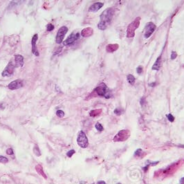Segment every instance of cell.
Here are the masks:
<instances>
[{
	"mask_svg": "<svg viewBox=\"0 0 184 184\" xmlns=\"http://www.w3.org/2000/svg\"><path fill=\"white\" fill-rule=\"evenodd\" d=\"M114 13V10L112 8H109L105 10L100 16V21L98 24V28L100 30H105L109 24L111 23L112 20L113 16Z\"/></svg>",
	"mask_w": 184,
	"mask_h": 184,
	"instance_id": "obj_1",
	"label": "cell"
},
{
	"mask_svg": "<svg viewBox=\"0 0 184 184\" xmlns=\"http://www.w3.org/2000/svg\"><path fill=\"white\" fill-rule=\"evenodd\" d=\"M181 161H179L178 162H176L170 165L169 167H167V168L164 169V170H160L157 172H155V177H158V178H165L168 176L169 175L174 174V172L179 169V167L181 166Z\"/></svg>",
	"mask_w": 184,
	"mask_h": 184,
	"instance_id": "obj_2",
	"label": "cell"
},
{
	"mask_svg": "<svg viewBox=\"0 0 184 184\" xmlns=\"http://www.w3.org/2000/svg\"><path fill=\"white\" fill-rule=\"evenodd\" d=\"M96 92V93L99 96H102L106 98H110V94H109V90L108 89L107 85L105 83H101L94 90Z\"/></svg>",
	"mask_w": 184,
	"mask_h": 184,
	"instance_id": "obj_3",
	"label": "cell"
},
{
	"mask_svg": "<svg viewBox=\"0 0 184 184\" xmlns=\"http://www.w3.org/2000/svg\"><path fill=\"white\" fill-rule=\"evenodd\" d=\"M140 17H137L135 20L132 21L127 27V38H133L135 35V30L138 27L140 24Z\"/></svg>",
	"mask_w": 184,
	"mask_h": 184,
	"instance_id": "obj_4",
	"label": "cell"
},
{
	"mask_svg": "<svg viewBox=\"0 0 184 184\" xmlns=\"http://www.w3.org/2000/svg\"><path fill=\"white\" fill-rule=\"evenodd\" d=\"M77 143L82 148H86L89 145V141L85 133L82 131H80L78 134Z\"/></svg>",
	"mask_w": 184,
	"mask_h": 184,
	"instance_id": "obj_5",
	"label": "cell"
},
{
	"mask_svg": "<svg viewBox=\"0 0 184 184\" xmlns=\"http://www.w3.org/2000/svg\"><path fill=\"white\" fill-rule=\"evenodd\" d=\"M130 136V132L127 130H123L120 131L117 134L114 138L113 141L115 142H121V141H125L128 139V138Z\"/></svg>",
	"mask_w": 184,
	"mask_h": 184,
	"instance_id": "obj_6",
	"label": "cell"
},
{
	"mask_svg": "<svg viewBox=\"0 0 184 184\" xmlns=\"http://www.w3.org/2000/svg\"><path fill=\"white\" fill-rule=\"evenodd\" d=\"M15 67H15V63H13V60H10L8 62V65L6 66V67L4 69V70L1 73V75L3 77H9L13 73Z\"/></svg>",
	"mask_w": 184,
	"mask_h": 184,
	"instance_id": "obj_7",
	"label": "cell"
},
{
	"mask_svg": "<svg viewBox=\"0 0 184 184\" xmlns=\"http://www.w3.org/2000/svg\"><path fill=\"white\" fill-rule=\"evenodd\" d=\"M67 32H68V28L65 26H63L61 28L59 29V30L57 33L56 38H55V41L57 44H61L64 38L65 35L67 33Z\"/></svg>",
	"mask_w": 184,
	"mask_h": 184,
	"instance_id": "obj_8",
	"label": "cell"
},
{
	"mask_svg": "<svg viewBox=\"0 0 184 184\" xmlns=\"http://www.w3.org/2000/svg\"><path fill=\"white\" fill-rule=\"evenodd\" d=\"M156 26L153 22H148L145 27V33H144V37L145 38H148L151 36V35L153 33Z\"/></svg>",
	"mask_w": 184,
	"mask_h": 184,
	"instance_id": "obj_9",
	"label": "cell"
},
{
	"mask_svg": "<svg viewBox=\"0 0 184 184\" xmlns=\"http://www.w3.org/2000/svg\"><path fill=\"white\" fill-rule=\"evenodd\" d=\"M80 38V33L78 32L75 33L73 32L66 39V40L63 42V44L64 46H69L73 44L75 41H77Z\"/></svg>",
	"mask_w": 184,
	"mask_h": 184,
	"instance_id": "obj_10",
	"label": "cell"
},
{
	"mask_svg": "<svg viewBox=\"0 0 184 184\" xmlns=\"http://www.w3.org/2000/svg\"><path fill=\"white\" fill-rule=\"evenodd\" d=\"M23 85H24V81L21 79H17L16 80H14L10 82L8 87V89L10 90H15V89H17L22 87Z\"/></svg>",
	"mask_w": 184,
	"mask_h": 184,
	"instance_id": "obj_11",
	"label": "cell"
},
{
	"mask_svg": "<svg viewBox=\"0 0 184 184\" xmlns=\"http://www.w3.org/2000/svg\"><path fill=\"white\" fill-rule=\"evenodd\" d=\"M38 40V35L36 33L33 36L32 40H31V44H32V53L34 54L35 56H39V52L38 51V48L36 46V43Z\"/></svg>",
	"mask_w": 184,
	"mask_h": 184,
	"instance_id": "obj_12",
	"label": "cell"
},
{
	"mask_svg": "<svg viewBox=\"0 0 184 184\" xmlns=\"http://www.w3.org/2000/svg\"><path fill=\"white\" fill-rule=\"evenodd\" d=\"M15 64L16 67H21L24 65V57L21 55H15Z\"/></svg>",
	"mask_w": 184,
	"mask_h": 184,
	"instance_id": "obj_13",
	"label": "cell"
},
{
	"mask_svg": "<svg viewBox=\"0 0 184 184\" xmlns=\"http://www.w3.org/2000/svg\"><path fill=\"white\" fill-rule=\"evenodd\" d=\"M104 4L102 3V2H96V3H94L93 4H92V6L89 7V12H97L98 10H100L102 6H103Z\"/></svg>",
	"mask_w": 184,
	"mask_h": 184,
	"instance_id": "obj_14",
	"label": "cell"
},
{
	"mask_svg": "<svg viewBox=\"0 0 184 184\" xmlns=\"http://www.w3.org/2000/svg\"><path fill=\"white\" fill-rule=\"evenodd\" d=\"M93 33V30L91 27H87L82 30L81 32V35L84 38H87V37L91 36Z\"/></svg>",
	"mask_w": 184,
	"mask_h": 184,
	"instance_id": "obj_15",
	"label": "cell"
},
{
	"mask_svg": "<svg viewBox=\"0 0 184 184\" xmlns=\"http://www.w3.org/2000/svg\"><path fill=\"white\" fill-rule=\"evenodd\" d=\"M118 49V45L116 44H108L106 47V51L109 53H112L114 52L115 51H116Z\"/></svg>",
	"mask_w": 184,
	"mask_h": 184,
	"instance_id": "obj_16",
	"label": "cell"
},
{
	"mask_svg": "<svg viewBox=\"0 0 184 184\" xmlns=\"http://www.w3.org/2000/svg\"><path fill=\"white\" fill-rule=\"evenodd\" d=\"M35 170H36L37 172L39 174H40L41 176H42L45 179H47V176H46V174L44 173V172L43 170V167H42V166L41 165H37L35 166Z\"/></svg>",
	"mask_w": 184,
	"mask_h": 184,
	"instance_id": "obj_17",
	"label": "cell"
},
{
	"mask_svg": "<svg viewBox=\"0 0 184 184\" xmlns=\"http://www.w3.org/2000/svg\"><path fill=\"white\" fill-rule=\"evenodd\" d=\"M161 57L159 56L157 58V60H156V62L154 63V64L153 65L152 69L153 70H159L161 68Z\"/></svg>",
	"mask_w": 184,
	"mask_h": 184,
	"instance_id": "obj_18",
	"label": "cell"
},
{
	"mask_svg": "<svg viewBox=\"0 0 184 184\" xmlns=\"http://www.w3.org/2000/svg\"><path fill=\"white\" fill-rule=\"evenodd\" d=\"M102 112V110L100 109H95V110H92L89 113V115H90V116H92V117H96V116H98V115H100V113Z\"/></svg>",
	"mask_w": 184,
	"mask_h": 184,
	"instance_id": "obj_19",
	"label": "cell"
},
{
	"mask_svg": "<svg viewBox=\"0 0 184 184\" xmlns=\"http://www.w3.org/2000/svg\"><path fill=\"white\" fill-rule=\"evenodd\" d=\"M144 155H145V153L143 152V151L141 149H138L134 152V156L136 157H141V158H143V156H144Z\"/></svg>",
	"mask_w": 184,
	"mask_h": 184,
	"instance_id": "obj_20",
	"label": "cell"
},
{
	"mask_svg": "<svg viewBox=\"0 0 184 184\" xmlns=\"http://www.w3.org/2000/svg\"><path fill=\"white\" fill-rule=\"evenodd\" d=\"M33 153L35 154L37 156H41V152H40V150L39 148V147L37 145H35L34 147H33Z\"/></svg>",
	"mask_w": 184,
	"mask_h": 184,
	"instance_id": "obj_21",
	"label": "cell"
},
{
	"mask_svg": "<svg viewBox=\"0 0 184 184\" xmlns=\"http://www.w3.org/2000/svg\"><path fill=\"white\" fill-rule=\"evenodd\" d=\"M127 82L131 84H133L135 82V78L134 77V75H131V74H129L127 76Z\"/></svg>",
	"mask_w": 184,
	"mask_h": 184,
	"instance_id": "obj_22",
	"label": "cell"
},
{
	"mask_svg": "<svg viewBox=\"0 0 184 184\" xmlns=\"http://www.w3.org/2000/svg\"><path fill=\"white\" fill-rule=\"evenodd\" d=\"M159 163V161H150V160H147L146 161V164L149 166H154V165H156L157 164Z\"/></svg>",
	"mask_w": 184,
	"mask_h": 184,
	"instance_id": "obj_23",
	"label": "cell"
},
{
	"mask_svg": "<svg viewBox=\"0 0 184 184\" xmlns=\"http://www.w3.org/2000/svg\"><path fill=\"white\" fill-rule=\"evenodd\" d=\"M95 127H96V129L98 131H99V132H102V131H103V130H104V128H103L102 125L99 123H97L96 124Z\"/></svg>",
	"mask_w": 184,
	"mask_h": 184,
	"instance_id": "obj_24",
	"label": "cell"
},
{
	"mask_svg": "<svg viewBox=\"0 0 184 184\" xmlns=\"http://www.w3.org/2000/svg\"><path fill=\"white\" fill-rule=\"evenodd\" d=\"M8 159L4 156H0V163H8Z\"/></svg>",
	"mask_w": 184,
	"mask_h": 184,
	"instance_id": "obj_25",
	"label": "cell"
},
{
	"mask_svg": "<svg viewBox=\"0 0 184 184\" xmlns=\"http://www.w3.org/2000/svg\"><path fill=\"white\" fill-rule=\"evenodd\" d=\"M114 113H115L116 115L120 116V115H121V114L123 113V111L121 108H116V109L114 110Z\"/></svg>",
	"mask_w": 184,
	"mask_h": 184,
	"instance_id": "obj_26",
	"label": "cell"
},
{
	"mask_svg": "<svg viewBox=\"0 0 184 184\" xmlns=\"http://www.w3.org/2000/svg\"><path fill=\"white\" fill-rule=\"evenodd\" d=\"M56 115L59 118H63L64 116V112L62 110H58L56 112Z\"/></svg>",
	"mask_w": 184,
	"mask_h": 184,
	"instance_id": "obj_27",
	"label": "cell"
},
{
	"mask_svg": "<svg viewBox=\"0 0 184 184\" xmlns=\"http://www.w3.org/2000/svg\"><path fill=\"white\" fill-rule=\"evenodd\" d=\"M166 116H167V119L170 121V122H173L174 121V117L171 114V113H169V114H167L166 115Z\"/></svg>",
	"mask_w": 184,
	"mask_h": 184,
	"instance_id": "obj_28",
	"label": "cell"
},
{
	"mask_svg": "<svg viewBox=\"0 0 184 184\" xmlns=\"http://www.w3.org/2000/svg\"><path fill=\"white\" fill-rule=\"evenodd\" d=\"M54 26L52 24H49L48 25H47V26H46V30L48 31H53V29H54Z\"/></svg>",
	"mask_w": 184,
	"mask_h": 184,
	"instance_id": "obj_29",
	"label": "cell"
},
{
	"mask_svg": "<svg viewBox=\"0 0 184 184\" xmlns=\"http://www.w3.org/2000/svg\"><path fill=\"white\" fill-rule=\"evenodd\" d=\"M75 153V150H71L69 151V152L67 153V156L68 157L71 158V157H72V156H73V154H74Z\"/></svg>",
	"mask_w": 184,
	"mask_h": 184,
	"instance_id": "obj_30",
	"label": "cell"
},
{
	"mask_svg": "<svg viewBox=\"0 0 184 184\" xmlns=\"http://www.w3.org/2000/svg\"><path fill=\"white\" fill-rule=\"evenodd\" d=\"M136 72H137V73H138V74H141V73H143V67H142V66L138 67L137 69H136Z\"/></svg>",
	"mask_w": 184,
	"mask_h": 184,
	"instance_id": "obj_31",
	"label": "cell"
},
{
	"mask_svg": "<svg viewBox=\"0 0 184 184\" xmlns=\"http://www.w3.org/2000/svg\"><path fill=\"white\" fill-rule=\"evenodd\" d=\"M6 154H7L8 155H13V154H14L13 149H12V148H8V149H7V150H6Z\"/></svg>",
	"mask_w": 184,
	"mask_h": 184,
	"instance_id": "obj_32",
	"label": "cell"
},
{
	"mask_svg": "<svg viewBox=\"0 0 184 184\" xmlns=\"http://www.w3.org/2000/svg\"><path fill=\"white\" fill-rule=\"evenodd\" d=\"M176 56H177V53L175 51H172V53L171 54V59L174 60V59H175L176 58Z\"/></svg>",
	"mask_w": 184,
	"mask_h": 184,
	"instance_id": "obj_33",
	"label": "cell"
},
{
	"mask_svg": "<svg viewBox=\"0 0 184 184\" xmlns=\"http://www.w3.org/2000/svg\"><path fill=\"white\" fill-rule=\"evenodd\" d=\"M180 184H184V177L181 179V180H180Z\"/></svg>",
	"mask_w": 184,
	"mask_h": 184,
	"instance_id": "obj_34",
	"label": "cell"
},
{
	"mask_svg": "<svg viewBox=\"0 0 184 184\" xmlns=\"http://www.w3.org/2000/svg\"><path fill=\"white\" fill-rule=\"evenodd\" d=\"M97 184H106V183L105 182V181H98Z\"/></svg>",
	"mask_w": 184,
	"mask_h": 184,
	"instance_id": "obj_35",
	"label": "cell"
},
{
	"mask_svg": "<svg viewBox=\"0 0 184 184\" xmlns=\"http://www.w3.org/2000/svg\"><path fill=\"white\" fill-rule=\"evenodd\" d=\"M155 84H156V82H153V83H151V84H150V86H151V87H154V86H155Z\"/></svg>",
	"mask_w": 184,
	"mask_h": 184,
	"instance_id": "obj_36",
	"label": "cell"
},
{
	"mask_svg": "<svg viewBox=\"0 0 184 184\" xmlns=\"http://www.w3.org/2000/svg\"><path fill=\"white\" fill-rule=\"evenodd\" d=\"M80 184H87V183H86V182H84V181H81Z\"/></svg>",
	"mask_w": 184,
	"mask_h": 184,
	"instance_id": "obj_37",
	"label": "cell"
},
{
	"mask_svg": "<svg viewBox=\"0 0 184 184\" xmlns=\"http://www.w3.org/2000/svg\"><path fill=\"white\" fill-rule=\"evenodd\" d=\"M120 184V183H118V184Z\"/></svg>",
	"mask_w": 184,
	"mask_h": 184,
	"instance_id": "obj_38",
	"label": "cell"
}]
</instances>
